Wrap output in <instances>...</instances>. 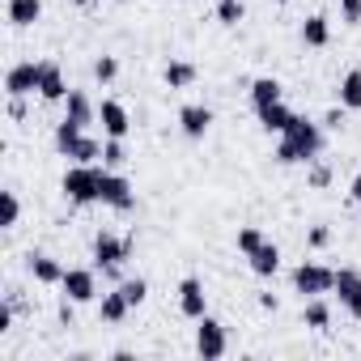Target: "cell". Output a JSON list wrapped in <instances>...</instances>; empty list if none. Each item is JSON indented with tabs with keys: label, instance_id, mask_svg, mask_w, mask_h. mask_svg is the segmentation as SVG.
I'll list each match as a JSON object with an SVG mask.
<instances>
[{
	"label": "cell",
	"instance_id": "26",
	"mask_svg": "<svg viewBox=\"0 0 361 361\" xmlns=\"http://www.w3.org/2000/svg\"><path fill=\"white\" fill-rule=\"evenodd\" d=\"M68 157H73V161H81V166H94V161L102 157V145H98L94 136H81V140L68 149Z\"/></svg>",
	"mask_w": 361,
	"mask_h": 361
},
{
	"label": "cell",
	"instance_id": "4",
	"mask_svg": "<svg viewBox=\"0 0 361 361\" xmlns=\"http://www.w3.org/2000/svg\"><path fill=\"white\" fill-rule=\"evenodd\" d=\"M98 204H106V209H115V213H132V209H136V192H132V183H128L123 174L106 170V174H102V196H98Z\"/></svg>",
	"mask_w": 361,
	"mask_h": 361
},
{
	"label": "cell",
	"instance_id": "33",
	"mask_svg": "<svg viewBox=\"0 0 361 361\" xmlns=\"http://www.w3.org/2000/svg\"><path fill=\"white\" fill-rule=\"evenodd\" d=\"M340 18H344V26H357L361 22V0H340Z\"/></svg>",
	"mask_w": 361,
	"mask_h": 361
},
{
	"label": "cell",
	"instance_id": "27",
	"mask_svg": "<svg viewBox=\"0 0 361 361\" xmlns=\"http://www.w3.org/2000/svg\"><path fill=\"white\" fill-rule=\"evenodd\" d=\"M18 217H22V200H18V192H0V226L13 230Z\"/></svg>",
	"mask_w": 361,
	"mask_h": 361
},
{
	"label": "cell",
	"instance_id": "21",
	"mask_svg": "<svg viewBox=\"0 0 361 361\" xmlns=\"http://www.w3.org/2000/svg\"><path fill=\"white\" fill-rule=\"evenodd\" d=\"M272 102H281V81H276V77H259V81L251 85V106L264 111V106H272Z\"/></svg>",
	"mask_w": 361,
	"mask_h": 361
},
{
	"label": "cell",
	"instance_id": "41",
	"mask_svg": "<svg viewBox=\"0 0 361 361\" xmlns=\"http://www.w3.org/2000/svg\"><path fill=\"white\" fill-rule=\"evenodd\" d=\"M272 5H289V0H272Z\"/></svg>",
	"mask_w": 361,
	"mask_h": 361
},
{
	"label": "cell",
	"instance_id": "28",
	"mask_svg": "<svg viewBox=\"0 0 361 361\" xmlns=\"http://www.w3.org/2000/svg\"><path fill=\"white\" fill-rule=\"evenodd\" d=\"M243 13H247L243 0H217V22H221V26H238Z\"/></svg>",
	"mask_w": 361,
	"mask_h": 361
},
{
	"label": "cell",
	"instance_id": "2",
	"mask_svg": "<svg viewBox=\"0 0 361 361\" xmlns=\"http://www.w3.org/2000/svg\"><path fill=\"white\" fill-rule=\"evenodd\" d=\"M102 174H106V166H73V170H64V178H60V192H64V200L68 204H77V209H85V204H98V196H102Z\"/></svg>",
	"mask_w": 361,
	"mask_h": 361
},
{
	"label": "cell",
	"instance_id": "3",
	"mask_svg": "<svg viewBox=\"0 0 361 361\" xmlns=\"http://www.w3.org/2000/svg\"><path fill=\"white\" fill-rule=\"evenodd\" d=\"M293 289L302 298H323V293L336 289V272L323 268V264H298L293 268Z\"/></svg>",
	"mask_w": 361,
	"mask_h": 361
},
{
	"label": "cell",
	"instance_id": "16",
	"mask_svg": "<svg viewBox=\"0 0 361 361\" xmlns=\"http://www.w3.org/2000/svg\"><path fill=\"white\" fill-rule=\"evenodd\" d=\"M247 264H251L255 276H276V272H281V251H276V243H264L259 251H251Z\"/></svg>",
	"mask_w": 361,
	"mask_h": 361
},
{
	"label": "cell",
	"instance_id": "34",
	"mask_svg": "<svg viewBox=\"0 0 361 361\" xmlns=\"http://www.w3.org/2000/svg\"><path fill=\"white\" fill-rule=\"evenodd\" d=\"M306 243H310V247H327V243H331V230H327V226H314V230L306 234Z\"/></svg>",
	"mask_w": 361,
	"mask_h": 361
},
{
	"label": "cell",
	"instance_id": "6",
	"mask_svg": "<svg viewBox=\"0 0 361 361\" xmlns=\"http://www.w3.org/2000/svg\"><path fill=\"white\" fill-rule=\"evenodd\" d=\"M39 77H43V60H39V64H35V60H22V64H13V68L5 73V94H9V98L35 94V90H39Z\"/></svg>",
	"mask_w": 361,
	"mask_h": 361
},
{
	"label": "cell",
	"instance_id": "9",
	"mask_svg": "<svg viewBox=\"0 0 361 361\" xmlns=\"http://www.w3.org/2000/svg\"><path fill=\"white\" fill-rule=\"evenodd\" d=\"M60 289L68 293V302H94V293H98V285H94V272L90 268H68L64 272V281H60Z\"/></svg>",
	"mask_w": 361,
	"mask_h": 361
},
{
	"label": "cell",
	"instance_id": "10",
	"mask_svg": "<svg viewBox=\"0 0 361 361\" xmlns=\"http://www.w3.org/2000/svg\"><path fill=\"white\" fill-rule=\"evenodd\" d=\"M336 293H340V306L361 323V276L353 268H340L336 272Z\"/></svg>",
	"mask_w": 361,
	"mask_h": 361
},
{
	"label": "cell",
	"instance_id": "5",
	"mask_svg": "<svg viewBox=\"0 0 361 361\" xmlns=\"http://www.w3.org/2000/svg\"><path fill=\"white\" fill-rule=\"evenodd\" d=\"M200 327H196V353L204 357V361H217V357H226V348H230V336H226V327L217 323V319H196Z\"/></svg>",
	"mask_w": 361,
	"mask_h": 361
},
{
	"label": "cell",
	"instance_id": "32",
	"mask_svg": "<svg viewBox=\"0 0 361 361\" xmlns=\"http://www.w3.org/2000/svg\"><path fill=\"white\" fill-rule=\"evenodd\" d=\"M94 77H98L102 85H111V81L119 77V60H115V56H102V60L94 64Z\"/></svg>",
	"mask_w": 361,
	"mask_h": 361
},
{
	"label": "cell",
	"instance_id": "40",
	"mask_svg": "<svg viewBox=\"0 0 361 361\" xmlns=\"http://www.w3.org/2000/svg\"><path fill=\"white\" fill-rule=\"evenodd\" d=\"M77 5H98V0H77Z\"/></svg>",
	"mask_w": 361,
	"mask_h": 361
},
{
	"label": "cell",
	"instance_id": "38",
	"mask_svg": "<svg viewBox=\"0 0 361 361\" xmlns=\"http://www.w3.org/2000/svg\"><path fill=\"white\" fill-rule=\"evenodd\" d=\"M340 123H344V115H340V111H327V115H323V128H340Z\"/></svg>",
	"mask_w": 361,
	"mask_h": 361
},
{
	"label": "cell",
	"instance_id": "39",
	"mask_svg": "<svg viewBox=\"0 0 361 361\" xmlns=\"http://www.w3.org/2000/svg\"><path fill=\"white\" fill-rule=\"evenodd\" d=\"M259 306H264V310H276L281 302H276V293H259Z\"/></svg>",
	"mask_w": 361,
	"mask_h": 361
},
{
	"label": "cell",
	"instance_id": "37",
	"mask_svg": "<svg viewBox=\"0 0 361 361\" xmlns=\"http://www.w3.org/2000/svg\"><path fill=\"white\" fill-rule=\"evenodd\" d=\"M348 200H353V204H361V174H357L353 183H348Z\"/></svg>",
	"mask_w": 361,
	"mask_h": 361
},
{
	"label": "cell",
	"instance_id": "17",
	"mask_svg": "<svg viewBox=\"0 0 361 361\" xmlns=\"http://www.w3.org/2000/svg\"><path fill=\"white\" fill-rule=\"evenodd\" d=\"M43 18V0H9V26L26 30Z\"/></svg>",
	"mask_w": 361,
	"mask_h": 361
},
{
	"label": "cell",
	"instance_id": "25",
	"mask_svg": "<svg viewBox=\"0 0 361 361\" xmlns=\"http://www.w3.org/2000/svg\"><path fill=\"white\" fill-rule=\"evenodd\" d=\"M302 323H306V327H314V331H323V327L331 323L327 302H323V298H310V302H306V310H302Z\"/></svg>",
	"mask_w": 361,
	"mask_h": 361
},
{
	"label": "cell",
	"instance_id": "23",
	"mask_svg": "<svg viewBox=\"0 0 361 361\" xmlns=\"http://www.w3.org/2000/svg\"><path fill=\"white\" fill-rule=\"evenodd\" d=\"M161 77H166V85H170V90H188V85L196 81V64H188V60H170Z\"/></svg>",
	"mask_w": 361,
	"mask_h": 361
},
{
	"label": "cell",
	"instance_id": "18",
	"mask_svg": "<svg viewBox=\"0 0 361 361\" xmlns=\"http://www.w3.org/2000/svg\"><path fill=\"white\" fill-rule=\"evenodd\" d=\"M302 43H306V47H327V43H331V22H327L323 13H310V18L302 22Z\"/></svg>",
	"mask_w": 361,
	"mask_h": 361
},
{
	"label": "cell",
	"instance_id": "1",
	"mask_svg": "<svg viewBox=\"0 0 361 361\" xmlns=\"http://www.w3.org/2000/svg\"><path fill=\"white\" fill-rule=\"evenodd\" d=\"M323 149V128L310 123L306 115H293V123L281 132V145H276V161L281 166H293V161H314Z\"/></svg>",
	"mask_w": 361,
	"mask_h": 361
},
{
	"label": "cell",
	"instance_id": "12",
	"mask_svg": "<svg viewBox=\"0 0 361 361\" xmlns=\"http://www.w3.org/2000/svg\"><path fill=\"white\" fill-rule=\"evenodd\" d=\"M39 98L43 102H64L68 98V85H64V73L56 60H43V77H39Z\"/></svg>",
	"mask_w": 361,
	"mask_h": 361
},
{
	"label": "cell",
	"instance_id": "19",
	"mask_svg": "<svg viewBox=\"0 0 361 361\" xmlns=\"http://www.w3.org/2000/svg\"><path fill=\"white\" fill-rule=\"evenodd\" d=\"M255 115H259V128H264V132H276V136L293 123V111H289L285 102H272V106H264V111H255Z\"/></svg>",
	"mask_w": 361,
	"mask_h": 361
},
{
	"label": "cell",
	"instance_id": "24",
	"mask_svg": "<svg viewBox=\"0 0 361 361\" xmlns=\"http://www.w3.org/2000/svg\"><path fill=\"white\" fill-rule=\"evenodd\" d=\"M81 136H85V128H81V123H73V119H60V123H56V149H60L64 157H68V149H73Z\"/></svg>",
	"mask_w": 361,
	"mask_h": 361
},
{
	"label": "cell",
	"instance_id": "29",
	"mask_svg": "<svg viewBox=\"0 0 361 361\" xmlns=\"http://www.w3.org/2000/svg\"><path fill=\"white\" fill-rule=\"evenodd\" d=\"M123 161H128V149H123V140H115V136H111V140L102 145V166H106V170H115V166H123Z\"/></svg>",
	"mask_w": 361,
	"mask_h": 361
},
{
	"label": "cell",
	"instance_id": "14",
	"mask_svg": "<svg viewBox=\"0 0 361 361\" xmlns=\"http://www.w3.org/2000/svg\"><path fill=\"white\" fill-rule=\"evenodd\" d=\"M64 119H73V123L90 128V123L98 119V106H94L81 90H68V98H64Z\"/></svg>",
	"mask_w": 361,
	"mask_h": 361
},
{
	"label": "cell",
	"instance_id": "30",
	"mask_svg": "<svg viewBox=\"0 0 361 361\" xmlns=\"http://www.w3.org/2000/svg\"><path fill=\"white\" fill-rule=\"evenodd\" d=\"M264 243H268V238H264V234H259L255 226H243V230H238V251H243V255H251V251H259Z\"/></svg>",
	"mask_w": 361,
	"mask_h": 361
},
{
	"label": "cell",
	"instance_id": "36",
	"mask_svg": "<svg viewBox=\"0 0 361 361\" xmlns=\"http://www.w3.org/2000/svg\"><path fill=\"white\" fill-rule=\"evenodd\" d=\"M9 119H26V98H9Z\"/></svg>",
	"mask_w": 361,
	"mask_h": 361
},
{
	"label": "cell",
	"instance_id": "15",
	"mask_svg": "<svg viewBox=\"0 0 361 361\" xmlns=\"http://www.w3.org/2000/svg\"><path fill=\"white\" fill-rule=\"evenodd\" d=\"M26 268H30V276H35L39 285H60V281H64V272H68V268H60L51 255H39V251L26 259Z\"/></svg>",
	"mask_w": 361,
	"mask_h": 361
},
{
	"label": "cell",
	"instance_id": "7",
	"mask_svg": "<svg viewBox=\"0 0 361 361\" xmlns=\"http://www.w3.org/2000/svg\"><path fill=\"white\" fill-rule=\"evenodd\" d=\"M128 251H132V238H115V234H98L94 238V264L102 268V272H115L123 259H128Z\"/></svg>",
	"mask_w": 361,
	"mask_h": 361
},
{
	"label": "cell",
	"instance_id": "31",
	"mask_svg": "<svg viewBox=\"0 0 361 361\" xmlns=\"http://www.w3.org/2000/svg\"><path fill=\"white\" fill-rule=\"evenodd\" d=\"M119 289H123V298H128V306H132V310L149 298V281H140V276H136V281H123Z\"/></svg>",
	"mask_w": 361,
	"mask_h": 361
},
{
	"label": "cell",
	"instance_id": "13",
	"mask_svg": "<svg viewBox=\"0 0 361 361\" xmlns=\"http://www.w3.org/2000/svg\"><path fill=\"white\" fill-rule=\"evenodd\" d=\"M98 119H102V132H106V136H115V140H123V136H128V128H132L128 111H123L119 102H111V98L98 106Z\"/></svg>",
	"mask_w": 361,
	"mask_h": 361
},
{
	"label": "cell",
	"instance_id": "22",
	"mask_svg": "<svg viewBox=\"0 0 361 361\" xmlns=\"http://www.w3.org/2000/svg\"><path fill=\"white\" fill-rule=\"evenodd\" d=\"M340 106L344 111H361V68H348L340 81Z\"/></svg>",
	"mask_w": 361,
	"mask_h": 361
},
{
	"label": "cell",
	"instance_id": "11",
	"mask_svg": "<svg viewBox=\"0 0 361 361\" xmlns=\"http://www.w3.org/2000/svg\"><path fill=\"white\" fill-rule=\"evenodd\" d=\"M178 128H183V136H192V140H204V132L213 128V111L200 106V102H188L178 111Z\"/></svg>",
	"mask_w": 361,
	"mask_h": 361
},
{
	"label": "cell",
	"instance_id": "35",
	"mask_svg": "<svg viewBox=\"0 0 361 361\" xmlns=\"http://www.w3.org/2000/svg\"><path fill=\"white\" fill-rule=\"evenodd\" d=\"M331 183V170L327 166H310V188H327Z\"/></svg>",
	"mask_w": 361,
	"mask_h": 361
},
{
	"label": "cell",
	"instance_id": "8",
	"mask_svg": "<svg viewBox=\"0 0 361 361\" xmlns=\"http://www.w3.org/2000/svg\"><path fill=\"white\" fill-rule=\"evenodd\" d=\"M178 310H183L188 319H204L209 314V293H204L200 276H183V281H178Z\"/></svg>",
	"mask_w": 361,
	"mask_h": 361
},
{
	"label": "cell",
	"instance_id": "20",
	"mask_svg": "<svg viewBox=\"0 0 361 361\" xmlns=\"http://www.w3.org/2000/svg\"><path fill=\"white\" fill-rule=\"evenodd\" d=\"M128 298H123V289H111V293H102V306H98V314H102V323H123L128 319Z\"/></svg>",
	"mask_w": 361,
	"mask_h": 361
}]
</instances>
